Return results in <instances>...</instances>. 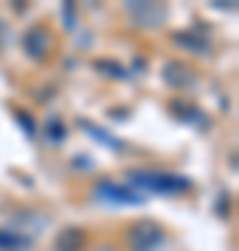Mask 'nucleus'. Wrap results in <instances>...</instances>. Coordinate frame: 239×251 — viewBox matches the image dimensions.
Listing matches in <instances>:
<instances>
[{"instance_id":"nucleus-2","label":"nucleus","mask_w":239,"mask_h":251,"mask_svg":"<svg viewBox=\"0 0 239 251\" xmlns=\"http://www.w3.org/2000/svg\"><path fill=\"white\" fill-rule=\"evenodd\" d=\"M133 251H164V234L153 224H139L131 232Z\"/></svg>"},{"instance_id":"nucleus-4","label":"nucleus","mask_w":239,"mask_h":251,"mask_svg":"<svg viewBox=\"0 0 239 251\" xmlns=\"http://www.w3.org/2000/svg\"><path fill=\"white\" fill-rule=\"evenodd\" d=\"M25 246H28L25 237H17V234H11V232H0V249L20 251V249H25Z\"/></svg>"},{"instance_id":"nucleus-1","label":"nucleus","mask_w":239,"mask_h":251,"mask_svg":"<svg viewBox=\"0 0 239 251\" xmlns=\"http://www.w3.org/2000/svg\"><path fill=\"white\" fill-rule=\"evenodd\" d=\"M131 179H136V184L142 187H151V190H159V193H175V190H184L186 187V179L181 176H164V173H131Z\"/></svg>"},{"instance_id":"nucleus-3","label":"nucleus","mask_w":239,"mask_h":251,"mask_svg":"<svg viewBox=\"0 0 239 251\" xmlns=\"http://www.w3.org/2000/svg\"><path fill=\"white\" fill-rule=\"evenodd\" d=\"M98 198H106V201H123V204H139V196H133L131 190H123V187H114L111 181H103L98 190H95Z\"/></svg>"}]
</instances>
